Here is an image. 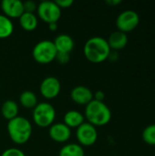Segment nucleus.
I'll return each mask as SVG.
<instances>
[{
    "mask_svg": "<svg viewBox=\"0 0 155 156\" xmlns=\"http://www.w3.org/2000/svg\"><path fill=\"white\" fill-rule=\"evenodd\" d=\"M84 55L92 63H101L108 59L111 48L107 39L96 36L89 38L84 45Z\"/></svg>",
    "mask_w": 155,
    "mask_h": 156,
    "instance_id": "nucleus-1",
    "label": "nucleus"
},
{
    "mask_svg": "<svg viewBox=\"0 0 155 156\" xmlns=\"http://www.w3.org/2000/svg\"><path fill=\"white\" fill-rule=\"evenodd\" d=\"M7 133L13 143L16 144H24L31 137L32 125L26 118L16 116L8 121Z\"/></svg>",
    "mask_w": 155,
    "mask_h": 156,
    "instance_id": "nucleus-2",
    "label": "nucleus"
},
{
    "mask_svg": "<svg viewBox=\"0 0 155 156\" xmlns=\"http://www.w3.org/2000/svg\"><path fill=\"white\" fill-rule=\"evenodd\" d=\"M88 122L93 126H104L111 119V112L103 101L92 100L85 108V116Z\"/></svg>",
    "mask_w": 155,
    "mask_h": 156,
    "instance_id": "nucleus-3",
    "label": "nucleus"
},
{
    "mask_svg": "<svg viewBox=\"0 0 155 156\" xmlns=\"http://www.w3.org/2000/svg\"><path fill=\"white\" fill-rule=\"evenodd\" d=\"M33 121L41 127H50L56 118V110L48 102H40L33 109Z\"/></svg>",
    "mask_w": 155,
    "mask_h": 156,
    "instance_id": "nucleus-4",
    "label": "nucleus"
},
{
    "mask_svg": "<svg viewBox=\"0 0 155 156\" xmlns=\"http://www.w3.org/2000/svg\"><path fill=\"white\" fill-rule=\"evenodd\" d=\"M56 47L51 40H41L37 42L32 51L33 58L40 64H48L55 60L57 56Z\"/></svg>",
    "mask_w": 155,
    "mask_h": 156,
    "instance_id": "nucleus-5",
    "label": "nucleus"
},
{
    "mask_svg": "<svg viewBox=\"0 0 155 156\" xmlns=\"http://www.w3.org/2000/svg\"><path fill=\"white\" fill-rule=\"evenodd\" d=\"M37 16L44 22L58 23L61 16V9L56 4L55 1H42L37 5Z\"/></svg>",
    "mask_w": 155,
    "mask_h": 156,
    "instance_id": "nucleus-6",
    "label": "nucleus"
},
{
    "mask_svg": "<svg viewBox=\"0 0 155 156\" xmlns=\"http://www.w3.org/2000/svg\"><path fill=\"white\" fill-rule=\"evenodd\" d=\"M139 23L140 16L134 10H125L122 12L116 19L118 30L126 34L134 30L138 27Z\"/></svg>",
    "mask_w": 155,
    "mask_h": 156,
    "instance_id": "nucleus-7",
    "label": "nucleus"
},
{
    "mask_svg": "<svg viewBox=\"0 0 155 156\" xmlns=\"http://www.w3.org/2000/svg\"><path fill=\"white\" fill-rule=\"evenodd\" d=\"M76 137L82 146H91L98 139V132L95 126L87 122H83L79 127L77 128Z\"/></svg>",
    "mask_w": 155,
    "mask_h": 156,
    "instance_id": "nucleus-8",
    "label": "nucleus"
},
{
    "mask_svg": "<svg viewBox=\"0 0 155 156\" xmlns=\"http://www.w3.org/2000/svg\"><path fill=\"white\" fill-rule=\"evenodd\" d=\"M61 90V85L59 80L56 77H47L45 78L39 87L41 95L48 100L56 98Z\"/></svg>",
    "mask_w": 155,
    "mask_h": 156,
    "instance_id": "nucleus-9",
    "label": "nucleus"
},
{
    "mask_svg": "<svg viewBox=\"0 0 155 156\" xmlns=\"http://www.w3.org/2000/svg\"><path fill=\"white\" fill-rule=\"evenodd\" d=\"M49 137L57 143H66L71 136V130L63 122L53 123L49 127Z\"/></svg>",
    "mask_w": 155,
    "mask_h": 156,
    "instance_id": "nucleus-10",
    "label": "nucleus"
},
{
    "mask_svg": "<svg viewBox=\"0 0 155 156\" xmlns=\"http://www.w3.org/2000/svg\"><path fill=\"white\" fill-rule=\"evenodd\" d=\"M1 8L4 15L8 18H19L25 12L23 2L20 0H3Z\"/></svg>",
    "mask_w": 155,
    "mask_h": 156,
    "instance_id": "nucleus-11",
    "label": "nucleus"
},
{
    "mask_svg": "<svg viewBox=\"0 0 155 156\" xmlns=\"http://www.w3.org/2000/svg\"><path fill=\"white\" fill-rule=\"evenodd\" d=\"M71 100L79 105H87L93 100V92L86 86H76L70 92Z\"/></svg>",
    "mask_w": 155,
    "mask_h": 156,
    "instance_id": "nucleus-12",
    "label": "nucleus"
},
{
    "mask_svg": "<svg viewBox=\"0 0 155 156\" xmlns=\"http://www.w3.org/2000/svg\"><path fill=\"white\" fill-rule=\"evenodd\" d=\"M107 42L109 44V47L111 50H121L124 48L127 44H128V37L126 33H123L122 31H114L112 32L109 38L107 39Z\"/></svg>",
    "mask_w": 155,
    "mask_h": 156,
    "instance_id": "nucleus-13",
    "label": "nucleus"
},
{
    "mask_svg": "<svg viewBox=\"0 0 155 156\" xmlns=\"http://www.w3.org/2000/svg\"><path fill=\"white\" fill-rule=\"evenodd\" d=\"M56 49L58 52L62 53H70L74 48V40L73 38L67 34L58 35L55 40L53 41Z\"/></svg>",
    "mask_w": 155,
    "mask_h": 156,
    "instance_id": "nucleus-14",
    "label": "nucleus"
},
{
    "mask_svg": "<svg viewBox=\"0 0 155 156\" xmlns=\"http://www.w3.org/2000/svg\"><path fill=\"white\" fill-rule=\"evenodd\" d=\"M63 120H64L63 123H65L68 127L71 129V128L79 127L84 122L85 117L81 112L78 111L70 110L65 113Z\"/></svg>",
    "mask_w": 155,
    "mask_h": 156,
    "instance_id": "nucleus-15",
    "label": "nucleus"
},
{
    "mask_svg": "<svg viewBox=\"0 0 155 156\" xmlns=\"http://www.w3.org/2000/svg\"><path fill=\"white\" fill-rule=\"evenodd\" d=\"M1 113L3 117L8 121L18 116V105L13 100H6L1 106Z\"/></svg>",
    "mask_w": 155,
    "mask_h": 156,
    "instance_id": "nucleus-16",
    "label": "nucleus"
},
{
    "mask_svg": "<svg viewBox=\"0 0 155 156\" xmlns=\"http://www.w3.org/2000/svg\"><path fill=\"white\" fill-rule=\"evenodd\" d=\"M19 24L26 31H33L37 27V17L34 13L24 12L19 17Z\"/></svg>",
    "mask_w": 155,
    "mask_h": 156,
    "instance_id": "nucleus-17",
    "label": "nucleus"
},
{
    "mask_svg": "<svg viewBox=\"0 0 155 156\" xmlns=\"http://www.w3.org/2000/svg\"><path fill=\"white\" fill-rule=\"evenodd\" d=\"M19 102L26 109H34L37 104V98L33 91L25 90L19 96Z\"/></svg>",
    "mask_w": 155,
    "mask_h": 156,
    "instance_id": "nucleus-18",
    "label": "nucleus"
},
{
    "mask_svg": "<svg viewBox=\"0 0 155 156\" xmlns=\"http://www.w3.org/2000/svg\"><path fill=\"white\" fill-rule=\"evenodd\" d=\"M58 156H85L84 150L81 145L78 144H68L64 145L60 151Z\"/></svg>",
    "mask_w": 155,
    "mask_h": 156,
    "instance_id": "nucleus-19",
    "label": "nucleus"
},
{
    "mask_svg": "<svg viewBox=\"0 0 155 156\" xmlns=\"http://www.w3.org/2000/svg\"><path fill=\"white\" fill-rule=\"evenodd\" d=\"M14 26L10 18L5 15H0V38H6L12 35Z\"/></svg>",
    "mask_w": 155,
    "mask_h": 156,
    "instance_id": "nucleus-20",
    "label": "nucleus"
},
{
    "mask_svg": "<svg viewBox=\"0 0 155 156\" xmlns=\"http://www.w3.org/2000/svg\"><path fill=\"white\" fill-rule=\"evenodd\" d=\"M142 138L148 145L155 146V123L150 124L143 129Z\"/></svg>",
    "mask_w": 155,
    "mask_h": 156,
    "instance_id": "nucleus-21",
    "label": "nucleus"
},
{
    "mask_svg": "<svg viewBox=\"0 0 155 156\" xmlns=\"http://www.w3.org/2000/svg\"><path fill=\"white\" fill-rule=\"evenodd\" d=\"M1 156H26V154L18 148H8L2 153Z\"/></svg>",
    "mask_w": 155,
    "mask_h": 156,
    "instance_id": "nucleus-22",
    "label": "nucleus"
},
{
    "mask_svg": "<svg viewBox=\"0 0 155 156\" xmlns=\"http://www.w3.org/2000/svg\"><path fill=\"white\" fill-rule=\"evenodd\" d=\"M23 6H24V11L27 13H34L37 7L36 2L32 0H27L26 2H23Z\"/></svg>",
    "mask_w": 155,
    "mask_h": 156,
    "instance_id": "nucleus-23",
    "label": "nucleus"
},
{
    "mask_svg": "<svg viewBox=\"0 0 155 156\" xmlns=\"http://www.w3.org/2000/svg\"><path fill=\"white\" fill-rule=\"evenodd\" d=\"M58 63L60 64H66L69 61L70 59V55L69 53H62V52H58L56 58H55Z\"/></svg>",
    "mask_w": 155,
    "mask_h": 156,
    "instance_id": "nucleus-24",
    "label": "nucleus"
},
{
    "mask_svg": "<svg viewBox=\"0 0 155 156\" xmlns=\"http://www.w3.org/2000/svg\"><path fill=\"white\" fill-rule=\"evenodd\" d=\"M55 2L58 5V7L60 9H62V8H68V7L71 6L72 4H73V1L72 0H57Z\"/></svg>",
    "mask_w": 155,
    "mask_h": 156,
    "instance_id": "nucleus-25",
    "label": "nucleus"
},
{
    "mask_svg": "<svg viewBox=\"0 0 155 156\" xmlns=\"http://www.w3.org/2000/svg\"><path fill=\"white\" fill-rule=\"evenodd\" d=\"M105 99V93L102 90H97L95 93H93V100L98 101H103Z\"/></svg>",
    "mask_w": 155,
    "mask_h": 156,
    "instance_id": "nucleus-26",
    "label": "nucleus"
},
{
    "mask_svg": "<svg viewBox=\"0 0 155 156\" xmlns=\"http://www.w3.org/2000/svg\"><path fill=\"white\" fill-rule=\"evenodd\" d=\"M109 59L112 60V61H115L119 58V53L118 51H115V50H111L110 52V55H109Z\"/></svg>",
    "mask_w": 155,
    "mask_h": 156,
    "instance_id": "nucleus-27",
    "label": "nucleus"
},
{
    "mask_svg": "<svg viewBox=\"0 0 155 156\" xmlns=\"http://www.w3.org/2000/svg\"><path fill=\"white\" fill-rule=\"evenodd\" d=\"M122 3V0H106V4L110 5H120Z\"/></svg>",
    "mask_w": 155,
    "mask_h": 156,
    "instance_id": "nucleus-28",
    "label": "nucleus"
},
{
    "mask_svg": "<svg viewBox=\"0 0 155 156\" xmlns=\"http://www.w3.org/2000/svg\"><path fill=\"white\" fill-rule=\"evenodd\" d=\"M48 27L51 31H55L58 28V23H50L48 24Z\"/></svg>",
    "mask_w": 155,
    "mask_h": 156,
    "instance_id": "nucleus-29",
    "label": "nucleus"
}]
</instances>
